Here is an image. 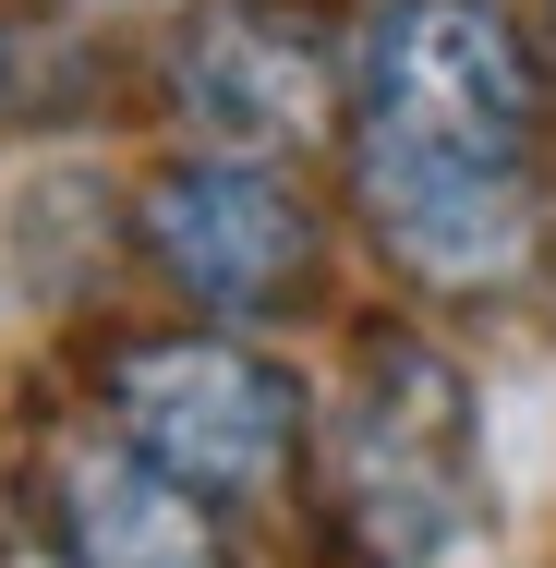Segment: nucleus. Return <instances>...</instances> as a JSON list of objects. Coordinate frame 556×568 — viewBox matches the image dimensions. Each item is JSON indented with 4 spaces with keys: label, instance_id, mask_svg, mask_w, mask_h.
Segmentation results:
<instances>
[{
    "label": "nucleus",
    "instance_id": "4",
    "mask_svg": "<svg viewBox=\"0 0 556 568\" xmlns=\"http://www.w3.org/2000/svg\"><path fill=\"white\" fill-rule=\"evenodd\" d=\"M145 242L206 315H291L315 278V206L266 158H182L145 182Z\"/></svg>",
    "mask_w": 556,
    "mask_h": 568
},
{
    "label": "nucleus",
    "instance_id": "2",
    "mask_svg": "<svg viewBox=\"0 0 556 568\" xmlns=\"http://www.w3.org/2000/svg\"><path fill=\"white\" fill-rule=\"evenodd\" d=\"M338 532L375 568H424L472 508V387L424 339H375L327 436Z\"/></svg>",
    "mask_w": 556,
    "mask_h": 568
},
{
    "label": "nucleus",
    "instance_id": "3",
    "mask_svg": "<svg viewBox=\"0 0 556 568\" xmlns=\"http://www.w3.org/2000/svg\"><path fill=\"white\" fill-rule=\"evenodd\" d=\"M110 424L158 484L206 496H266L303 448V387L242 339H133L110 363Z\"/></svg>",
    "mask_w": 556,
    "mask_h": 568
},
{
    "label": "nucleus",
    "instance_id": "5",
    "mask_svg": "<svg viewBox=\"0 0 556 568\" xmlns=\"http://www.w3.org/2000/svg\"><path fill=\"white\" fill-rule=\"evenodd\" d=\"M170 85L219 133V158H291L338 110V61L291 0H219V12H194L182 49H170Z\"/></svg>",
    "mask_w": 556,
    "mask_h": 568
},
{
    "label": "nucleus",
    "instance_id": "6",
    "mask_svg": "<svg viewBox=\"0 0 556 568\" xmlns=\"http://www.w3.org/2000/svg\"><path fill=\"white\" fill-rule=\"evenodd\" d=\"M363 219L424 291H496L533 266V170H447L400 145H351Z\"/></svg>",
    "mask_w": 556,
    "mask_h": 568
},
{
    "label": "nucleus",
    "instance_id": "1",
    "mask_svg": "<svg viewBox=\"0 0 556 568\" xmlns=\"http://www.w3.org/2000/svg\"><path fill=\"white\" fill-rule=\"evenodd\" d=\"M363 133L351 145H400L447 170H533V49L496 0H387L363 24Z\"/></svg>",
    "mask_w": 556,
    "mask_h": 568
},
{
    "label": "nucleus",
    "instance_id": "7",
    "mask_svg": "<svg viewBox=\"0 0 556 568\" xmlns=\"http://www.w3.org/2000/svg\"><path fill=\"white\" fill-rule=\"evenodd\" d=\"M61 532H73V568H219L206 508L182 484H158L133 448L61 459Z\"/></svg>",
    "mask_w": 556,
    "mask_h": 568
}]
</instances>
